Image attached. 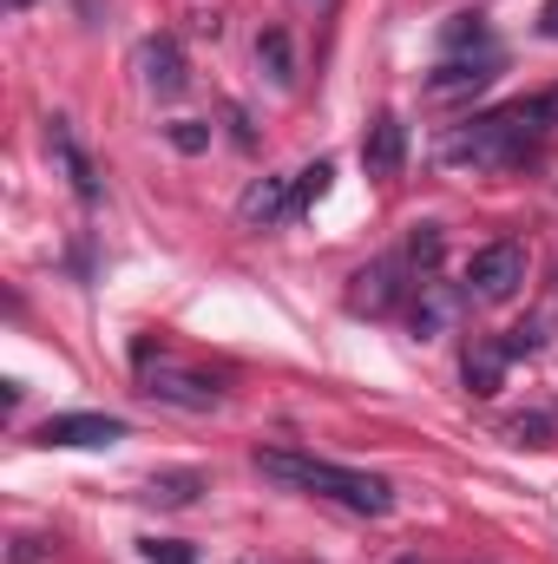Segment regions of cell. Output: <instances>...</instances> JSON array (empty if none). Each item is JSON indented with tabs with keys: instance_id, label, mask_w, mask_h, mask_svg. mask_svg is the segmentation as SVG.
Returning a JSON list of instances; mask_svg holds the SVG:
<instances>
[{
	"instance_id": "6da1fadb",
	"label": "cell",
	"mask_w": 558,
	"mask_h": 564,
	"mask_svg": "<svg viewBox=\"0 0 558 564\" xmlns=\"http://www.w3.org/2000/svg\"><path fill=\"white\" fill-rule=\"evenodd\" d=\"M558 132V86H539V93H519L493 112H473L466 126H453L440 139V158L447 164H473V171H513L526 164L539 144Z\"/></svg>"
},
{
	"instance_id": "7a4b0ae2",
	"label": "cell",
	"mask_w": 558,
	"mask_h": 564,
	"mask_svg": "<svg viewBox=\"0 0 558 564\" xmlns=\"http://www.w3.org/2000/svg\"><path fill=\"white\" fill-rule=\"evenodd\" d=\"M250 459H257L264 479H277L289 492H309V499H329L342 512H362V519L395 512V486L382 473H362V466H342V459H322V453H302V446H257Z\"/></svg>"
},
{
	"instance_id": "3957f363",
	"label": "cell",
	"mask_w": 558,
	"mask_h": 564,
	"mask_svg": "<svg viewBox=\"0 0 558 564\" xmlns=\"http://www.w3.org/2000/svg\"><path fill=\"white\" fill-rule=\"evenodd\" d=\"M473 302H513L526 289V243L519 237H493L466 257V282H460Z\"/></svg>"
},
{
	"instance_id": "277c9868",
	"label": "cell",
	"mask_w": 558,
	"mask_h": 564,
	"mask_svg": "<svg viewBox=\"0 0 558 564\" xmlns=\"http://www.w3.org/2000/svg\"><path fill=\"white\" fill-rule=\"evenodd\" d=\"M144 394L151 401H164V408H178V414H211V408H224V381L217 375H204V368H178V361H151V368H139Z\"/></svg>"
},
{
	"instance_id": "5b68a950",
	"label": "cell",
	"mask_w": 558,
	"mask_h": 564,
	"mask_svg": "<svg viewBox=\"0 0 558 564\" xmlns=\"http://www.w3.org/2000/svg\"><path fill=\"white\" fill-rule=\"evenodd\" d=\"M415 295V282H408V257H375V263H362L355 276H348V315H395L401 302Z\"/></svg>"
},
{
	"instance_id": "8992f818",
	"label": "cell",
	"mask_w": 558,
	"mask_h": 564,
	"mask_svg": "<svg viewBox=\"0 0 558 564\" xmlns=\"http://www.w3.org/2000/svg\"><path fill=\"white\" fill-rule=\"evenodd\" d=\"M506 73V53L500 46H480V53H447L433 73H427V93L433 99H460V93H480Z\"/></svg>"
},
{
	"instance_id": "52a82bcc",
	"label": "cell",
	"mask_w": 558,
	"mask_h": 564,
	"mask_svg": "<svg viewBox=\"0 0 558 564\" xmlns=\"http://www.w3.org/2000/svg\"><path fill=\"white\" fill-rule=\"evenodd\" d=\"M126 433H132V421H119V414H46V421L33 426L40 446H79V453L112 446V440H126Z\"/></svg>"
},
{
	"instance_id": "ba28073f",
	"label": "cell",
	"mask_w": 558,
	"mask_h": 564,
	"mask_svg": "<svg viewBox=\"0 0 558 564\" xmlns=\"http://www.w3.org/2000/svg\"><path fill=\"white\" fill-rule=\"evenodd\" d=\"M46 144H53V158H60V171H66V184H73V197H79L86 210H99V197H106V184H99V164H93V151L79 144V132H73L66 119H46Z\"/></svg>"
},
{
	"instance_id": "9c48e42d",
	"label": "cell",
	"mask_w": 558,
	"mask_h": 564,
	"mask_svg": "<svg viewBox=\"0 0 558 564\" xmlns=\"http://www.w3.org/2000/svg\"><path fill=\"white\" fill-rule=\"evenodd\" d=\"M466 302H473L466 289H453V282H440V276H420L415 282V302H408V322H415L420 341H433V335H447V328L460 322V308H466Z\"/></svg>"
},
{
	"instance_id": "30bf717a",
	"label": "cell",
	"mask_w": 558,
	"mask_h": 564,
	"mask_svg": "<svg viewBox=\"0 0 558 564\" xmlns=\"http://www.w3.org/2000/svg\"><path fill=\"white\" fill-rule=\"evenodd\" d=\"M401 164H408V119H401V112H382V119L362 132V171H368L375 184H388V177H401Z\"/></svg>"
},
{
	"instance_id": "8fae6325",
	"label": "cell",
	"mask_w": 558,
	"mask_h": 564,
	"mask_svg": "<svg viewBox=\"0 0 558 564\" xmlns=\"http://www.w3.org/2000/svg\"><path fill=\"white\" fill-rule=\"evenodd\" d=\"M289 204H296V171L289 177H250V191L237 197V217H244V230H277L296 217Z\"/></svg>"
},
{
	"instance_id": "7c38bea8",
	"label": "cell",
	"mask_w": 558,
	"mask_h": 564,
	"mask_svg": "<svg viewBox=\"0 0 558 564\" xmlns=\"http://www.w3.org/2000/svg\"><path fill=\"white\" fill-rule=\"evenodd\" d=\"M506 368H513V348H506V335L493 341V335H480L466 355H460V381H466V394H500L506 388Z\"/></svg>"
},
{
	"instance_id": "4fadbf2b",
	"label": "cell",
	"mask_w": 558,
	"mask_h": 564,
	"mask_svg": "<svg viewBox=\"0 0 558 564\" xmlns=\"http://www.w3.org/2000/svg\"><path fill=\"white\" fill-rule=\"evenodd\" d=\"M139 73L158 99H178V93H184V46H178L171 33H151L139 46Z\"/></svg>"
},
{
	"instance_id": "5bb4252c",
	"label": "cell",
	"mask_w": 558,
	"mask_h": 564,
	"mask_svg": "<svg viewBox=\"0 0 558 564\" xmlns=\"http://www.w3.org/2000/svg\"><path fill=\"white\" fill-rule=\"evenodd\" d=\"M257 66H264L270 86H296V40H289V26H264L257 33Z\"/></svg>"
},
{
	"instance_id": "9a60e30c",
	"label": "cell",
	"mask_w": 558,
	"mask_h": 564,
	"mask_svg": "<svg viewBox=\"0 0 558 564\" xmlns=\"http://www.w3.org/2000/svg\"><path fill=\"white\" fill-rule=\"evenodd\" d=\"M401 257H408V270H415V276H433V270H440V257H447V230H440V224H415Z\"/></svg>"
},
{
	"instance_id": "2e32d148",
	"label": "cell",
	"mask_w": 558,
	"mask_h": 564,
	"mask_svg": "<svg viewBox=\"0 0 558 564\" xmlns=\"http://www.w3.org/2000/svg\"><path fill=\"white\" fill-rule=\"evenodd\" d=\"M329 184H335V164H329V158H309V164L296 171V204H289V210H296V217H309V210L329 197Z\"/></svg>"
},
{
	"instance_id": "e0dca14e",
	"label": "cell",
	"mask_w": 558,
	"mask_h": 564,
	"mask_svg": "<svg viewBox=\"0 0 558 564\" xmlns=\"http://www.w3.org/2000/svg\"><path fill=\"white\" fill-rule=\"evenodd\" d=\"M197 492H204V473H158L144 486L151 506H197Z\"/></svg>"
},
{
	"instance_id": "ac0fdd59",
	"label": "cell",
	"mask_w": 558,
	"mask_h": 564,
	"mask_svg": "<svg viewBox=\"0 0 558 564\" xmlns=\"http://www.w3.org/2000/svg\"><path fill=\"white\" fill-rule=\"evenodd\" d=\"M440 46H447V53H480V46H493V26H486L480 13H453L447 33H440Z\"/></svg>"
},
{
	"instance_id": "d6986e66",
	"label": "cell",
	"mask_w": 558,
	"mask_h": 564,
	"mask_svg": "<svg viewBox=\"0 0 558 564\" xmlns=\"http://www.w3.org/2000/svg\"><path fill=\"white\" fill-rule=\"evenodd\" d=\"M164 144H171L178 158H197V151H211V126H204V119H171V126H164Z\"/></svg>"
},
{
	"instance_id": "ffe728a7",
	"label": "cell",
	"mask_w": 558,
	"mask_h": 564,
	"mask_svg": "<svg viewBox=\"0 0 558 564\" xmlns=\"http://www.w3.org/2000/svg\"><path fill=\"white\" fill-rule=\"evenodd\" d=\"M144 564H197V552L184 545V539H139Z\"/></svg>"
},
{
	"instance_id": "44dd1931",
	"label": "cell",
	"mask_w": 558,
	"mask_h": 564,
	"mask_svg": "<svg viewBox=\"0 0 558 564\" xmlns=\"http://www.w3.org/2000/svg\"><path fill=\"white\" fill-rule=\"evenodd\" d=\"M558 433V414H519L513 421V440H526V446H546Z\"/></svg>"
},
{
	"instance_id": "7402d4cb",
	"label": "cell",
	"mask_w": 558,
	"mask_h": 564,
	"mask_svg": "<svg viewBox=\"0 0 558 564\" xmlns=\"http://www.w3.org/2000/svg\"><path fill=\"white\" fill-rule=\"evenodd\" d=\"M539 341H546V328H539V322H526V328H506V348H513V361H519V355H533Z\"/></svg>"
},
{
	"instance_id": "603a6c76",
	"label": "cell",
	"mask_w": 558,
	"mask_h": 564,
	"mask_svg": "<svg viewBox=\"0 0 558 564\" xmlns=\"http://www.w3.org/2000/svg\"><path fill=\"white\" fill-rule=\"evenodd\" d=\"M46 558H53L46 539H13V552H7V564H46Z\"/></svg>"
},
{
	"instance_id": "cb8c5ba5",
	"label": "cell",
	"mask_w": 558,
	"mask_h": 564,
	"mask_svg": "<svg viewBox=\"0 0 558 564\" xmlns=\"http://www.w3.org/2000/svg\"><path fill=\"white\" fill-rule=\"evenodd\" d=\"M539 33H546V40H558V0H546V7H539Z\"/></svg>"
},
{
	"instance_id": "d4e9b609",
	"label": "cell",
	"mask_w": 558,
	"mask_h": 564,
	"mask_svg": "<svg viewBox=\"0 0 558 564\" xmlns=\"http://www.w3.org/2000/svg\"><path fill=\"white\" fill-rule=\"evenodd\" d=\"M0 7H7V13H26V7H33V0H0Z\"/></svg>"
},
{
	"instance_id": "484cf974",
	"label": "cell",
	"mask_w": 558,
	"mask_h": 564,
	"mask_svg": "<svg viewBox=\"0 0 558 564\" xmlns=\"http://www.w3.org/2000/svg\"><path fill=\"white\" fill-rule=\"evenodd\" d=\"M237 564H257V558H237Z\"/></svg>"
},
{
	"instance_id": "4316f807",
	"label": "cell",
	"mask_w": 558,
	"mask_h": 564,
	"mask_svg": "<svg viewBox=\"0 0 558 564\" xmlns=\"http://www.w3.org/2000/svg\"><path fill=\"white\" fill-rule=\"evenodd\" d=\"M401 564H420V558H401Z\"/></svg>"
}]
</instances>
